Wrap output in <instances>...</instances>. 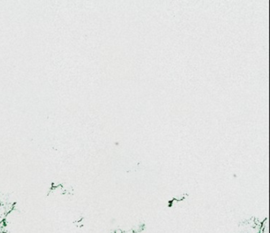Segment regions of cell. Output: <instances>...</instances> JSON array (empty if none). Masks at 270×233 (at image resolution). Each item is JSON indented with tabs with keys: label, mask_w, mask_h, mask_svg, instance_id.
Instances as JSON below:
<instances>
[{
	"label": "cell",
	"mask_w": 270,
	"mask_h": 233,
	"mask_svg": "<svg viewBox=\"0 0 270 233\" xmlns=\"http://www.w3.org/2000/svg\"><path fill=\"white\" fill-rule=\"evenodd\" d=\"M5 227H6V224H5V222H0V233H5Z\"/></svg>",
	"instance_id": "cell-1"
},
{
	"label": "cell",
	"mask_w": 270,
	"mask_h": 233,
	"mask_svg": "<svg viewBox=\"0 0 270 233\" xmlns=\"http://www.w3.org/2000/svg\"><path fill=\"white\" fill-rule=\"evenodd\" d=\"M5 233H6V232H5Z\"/></svg>",
	"instance_id": "cell-2"
}]
</instances>
